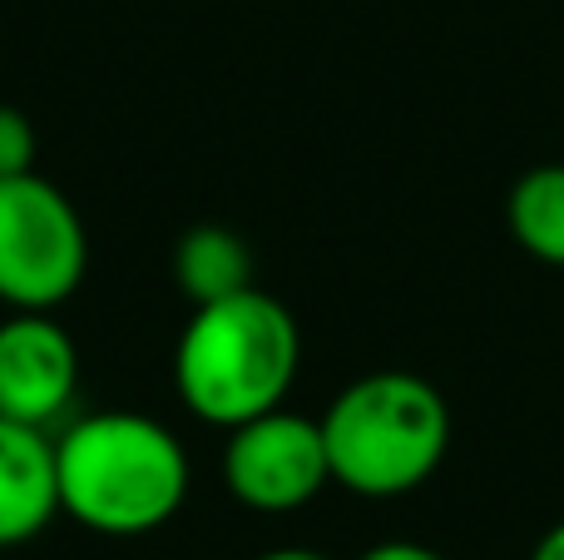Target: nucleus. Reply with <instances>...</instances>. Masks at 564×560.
I'll list each match as a JSON object with an SVG mask.
<instances>
[{
  "instance_id": "1",
  "label": "nucleus",
  "mask_w": 564,
  "mask_h": 560,
  "mask_svg": "<svg viewBox=\"0 0 564 560\" xmlns=\"http://www.w3.org/2000/svg\"><path fill=\"white\" fill-rule=\"evenodd\" d=\"M59 511L75 526L134 541L169 526L188 502V452L149 412H85L55 432Z\"/></svg>"
},
{
  "instance_id": "2",
  "label": "nucleus",
  "mask_w": 564,
  "mask_h": 560,
  "mask_svg": "<svg viewBox=\"0 0 564 560\" xmlns=\"http://www.w3.org/2000/svg\"><path fill=\"white\" fill-rule=\"evenodd\" d=\"M297 363V317L273 293L248 283L194 308L174 343V392L198 422L228 432L288 402Z\"/></svg>"
},
{
  "instance_id": "3",
  "label": "nucleus",
  "mask_w": 564,
  "mask_h": 560,
  "mask_svg": "<svg viewBox=\"0 0 564 560\" xmlns=\"http://www.w3.org/2000/svg\"><path fill=\"white\" fill-rule=\"evenodd\" d=\"M317 422L332 482L367 502H391L426 486L451 452L446 397L401 367H381L341 387Z\"/></svg>"
},
{
  "instance_id": "4",
  "label": "nucleus",
  "mask_w": 564,
  "mask_h": 560,
  "mask_svg": "<svg viewBox=\"0 0 564 560\" xmlns=\"http://www.w3.org/2000/svg\"><path fill=\"white\" fill-rule=\"evenodd\" d=\"M89 234L79 208L45 174L0 179V303L10 313H55L79 293Z\"/></svg>"
},
{
  "instance_id": "5",
  "label": "nucleus",
  "mask_w": 564,
  "mask_h": 560,
  "mask_svg": "<svg viewBox=\"0 0 564 560\" xmlns=\"http://www.w3.org/2000/svg\"><path fill=\"white\" fill-rule=\"evenodd\" d=\"M224 486L238 506L258 516H288L312 506L332 486L327 442H322V422L288 407H273L263 417L228 427L224 442Z\"/></svg>"
},
{
  "instance_id": "6",
  "label": "nucleus",
  "mask_w": 564,
  "mask_h": 560,
  "mask_svg": "<svg viewBox=\"0 0 564 560\" xmlns=\"http://www.w3.org/2000/svg\"><path fill=\"white\" fill-rule=\"evenodd\" d=\"M79 392V347L50 313H10L0 323V417L55 427Z\"/></svg>"
},
{
  "instance_id": "7",
  "label": "nucleus",
  "mask_w": 564,
  "mask_h": 560,
  "mask_svg": "<svg viewBox=\"0 0 564 560\" xmlns=\"http://www.w3.org/2000/svg\"><path fill=\"white\" fill-rule=\"evenodd\" d=\"M59 516L55 437L0 417V551L35 541Z\"/></svg>"
},
{
  "instance_id": "8",
  "label": "nucleus",
  "mask_w": 564,
  "mask_h": 560,
  "mask_svg": "<svg viewBox=\"0 0 564 560\" xmlns=\"http://www.w3.org/2000/svg\"><path fill=\"white\" fill-rule=\"evenodd\" d=\"M174 283L188 303H214L253 283V254L224 224H198L174 244Z\"/></svg>"
},
{
  "instance_id": "9",
  "label": "nucleus",
  "mask_w": 564,
  "mask_h": 560,
  "mask_svg": "<svg viewBox=\"0 0 564 560\" xmlns=\"http://www.w3.org/2000/svg\"><path fill=\"white\" fill-rule=\"evenodd\" d=\"M510 234L530 258L564 268V164H535L510 189Z\"/></svg>"
},
{
  "instance_id": "10",
  "label": "nucleus",
  "mask_w": 564,
  "mask_h": 560,
  "mask_svg": "<svg viewBox=\"0 0 564 560\" xmlns=\"http://www.w3.org/2000/svg\"><path fill=\"white\" fill-rule=\"evenodd\" d=\"M35 154H40V134L30 125V115L15 105H0V179L30 174Z\"/></svg>"
},
{
  "instance_id": "11",
  "label": "nucleus",
  "mask_w": 564,
  "mask_h": 560,
  "mask_svg": "<svg viewBox=\"0 0 564 560\" xmlns=\"http://www.w3.org/2000/svg\"><path fill=\"white\" fill-rule=\"evenodd\" d=\"M357 560H446V556L421 541H381V546H371V551H361Z\"/></svg>"
},
{
  "instance_id": "12",
  "label": "nucleus",
  "mask_w": 564,
  "mask_h": 560,
  "mask_svg": "<svg viewBox=\"0 0 564 560\" xmlns=\"http://www.w3.org/2000/svg\"><path fill=\"white\" fill-rule=\"evenodd\" d=\"M530 560H564V521H555L545 536H540L535 551H530Z\"/></svg>"
},
{
  "instance_id": "13",
  "label": "nucleus",
  "mask_w": 564,
  "mask_h": 560,
  "mask_svg": "<svg viewBox=\"0 0 564 560\" xmlns=\"http://www.w3.org/2000/svg\"><path fill=\"white\" fill-rule=\"evenodd\" d=\"M258 560H327L322 551H307V546H278V551H263Z\"/></svg>"
}]
</instances>
